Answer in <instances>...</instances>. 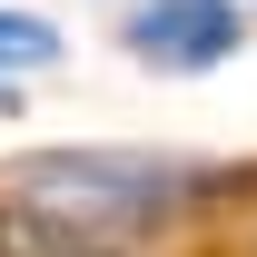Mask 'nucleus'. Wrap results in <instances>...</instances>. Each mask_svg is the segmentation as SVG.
<instances>
[{"mask_svg": "<svg viewBox=\"0 0 257 257\" xmlns=\"http://www.w3.org/2000/svg\"><path fill=\"white\" fill-rule=\"evenodd\" d=\"M119 50L159 79H198L227 69L247 50V0H128L119 10Z\"/></svg>", "mask_w": 257, "mask_h": 257, "instance_id": "f03ea898", "label": "nucleus"}, {"mask_svg": "<svg viewBox=\"0 0 257 257\" xmlns=\"http://www.w3.org/2000/svg\"><path fill=\"white\" fill-rule=\"evenodd\" d=\"M227 178L198 159H149V149H40V159L0 168V198H20L10 218L69 227V237H99V247H128L149 227L188 218L198 198H218Z\"/></svg>", "mask_w": 257, "mask_h": 257, "instance_id": "f257e3e1", "label": "nucleus"}, {"mask_svg": "<svg viewBox=\"0 0 257 257\" xmlns=\"http://www.w3.org/2000/svg\"><path fill=\"white\" fill-rule=\"evenodd\" d=\"M69 40H60V20H40V10H10L0 0V79H30V69H50Z\"/></svg>", "mask_w": 257, "mask_h": 257, "instance_id": "7ed1b4c3", "label": "nucleus"}]
</instances>
